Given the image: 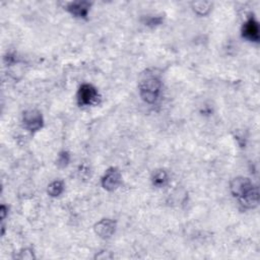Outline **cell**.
Wrapping results in <instances>:
<instances>
[{
    "label": "cell",
    "instance_id": "cell-1",
    "mask_svg": "<svg viewBox=\"0 0 260 260\" xmlns=\"http://www.w3.org/2000/svg\"><path fill=\"white\" fill-rule=\"evenodd\" d=\"M161 85V81L155 77H148L142 80L139 85V95L141 99L147 104L154 103L159 98Z\"/></svg>",
    "mask_w": 260,
    "mask_h": 260
},
{
    "label": "cell",
    "instance_id": "cell-2",
    "mask_svg": "<svg viewBox=\"0 0 260 260\" xmlns=\"http://www.w3.org/2000/svg\"><path fill=\"white\" fill-rule=\"evenodd\" d=\"M98 98V91L94 85L84 83L77 92V102L80 106H88L93 104Z\"/></svg>",
    "mask_w": 260,
    "mask_h": 260
},
{
    "label": "cell",
    "instance_id": "cell-3",
    "mask_svg": "<svg viewBox=\"0 0 260 260\" xmlns=\"http://www.w3.org/2000/svg\"><path fill=\"white\" fill-rule=\"evenodd\" d=\"M121 180L120 171L116 168H110L106 171L102 179V186L107 191H114L120 186Z\"/></svg>",
    "mask_w": 260,
    "mask_h": 260
},
{
    "label": "cell",
    "instance_id": "cell-4",
    "mask_svg": "<svg viewBox=\"0 0 260 260\" xmlns=\"http://www.w3.org/2000/svg\"><path fill=\"white\" fill-rule=\"evenodd\" d=\"M23 121L25 127L31 132H36L43 127V116L38 110H28L24 113Z\"/></svg>",
    "mask_w": 260,
    "mask_h": 260
},
{
    "label": "cell",
    "instance_id": "cell-5",
    "mask_svg": "<svg viewBox=\"0 0 260 260\" xmlns=\"http://www.w3.org/2000/svg\"><path fill=\"white\" fill-rule=\"evenodd\" d=\"M253 186L254 184L248 178H244V177H237L233 179L230 183L231 192L237 198H240Z\"/></svg>",
    "mask_w": 260,
    "mask_h": 260
},
{
    "label": "cell",
    "instance_id": "cell-6",
    "mask_svg": "<svg viewBox=\"0 0 260 260\" xmlns=\"http://www.w3.org/2000/svg\"><path fill=\"white\" fill-rule=\"evenodd\" d=\"M96 234L102 239H109L115 233L116 223L110 219H103L95 225Z\"/></svg>",
    "mask_w": 260,
    "mask_h": 260
},
{
    "label": "cell",
    "instance_id": "cell-7",
    "mask_svg": "<svg viewBox=\"0 0 260 260\" xmlns=\"http://www.w3.org/2000/svg\"><path fill=\"white\" fill-rule=\"evenodd\" d=\"M242 35L245 39L251 42H258L259 41V27L258 23L253 19H249L243 26Z\"/></svg>",
    "mask_w": 260,
    "mask_h": 260
},
{
    "label": "cell",
    "instance_id": "cell-8",
    "mask_svg": "<svg viewBox=\"0 0 260 260\" xmlns=\"http://www.w3.org/2000/svg\"><path fill=\"white\" fill-rule=\"evenodd\" d=\"M240 204L244 206L245 209H254L258 205L259 201V195H258V189L254 185L251 189H249L244 195H242L240 198H238Z\"/></svg>",
    "mask_w": 260,
    "mask_h": 260
},
{
    "label": "cell",
    "instance_id": "cell-9",
    "mask_svg": "<svg viewBox=\"0 0 260 260\" xmlns=\"http://www.w3.org/2000/svg\"><path fill=\"white\" fill-rule=\"evenodd\" d=\"M91 4L88 2H77L71 3L67 7V11L76 18H86L91 9Z\"/></svg>",
    "mask_w": 260,
    "mask_h": 260
},
{
    "label": "cell",
    "instance_id": "cell-10",
    "mask_svg": "<svg viewBox=\"0 0 260 260\" xmlns=\"http://www.w3.org/2000/svg\"><path fill=\"white\" fill-rule=\"evenodd\" d=\"M212 6H213L212 3H209V2H196L191 4V7L194 13L201 17L206 16L211 12Z\"/></svg>",
    "mask_w": 260,
    "mask_h": 260
},
{
    "label": "cell",
    "instance_id": "cell-11",
    "mask_svg": "<svg viewBox=\"0 0 260 260\" xmlns=\"http://www.w3.org/2000/svg\"><path fill=\"white\" fill-rule=\"evenodd\" d=\"M151 180H152V184L155 187H163L164 185H166V183L168 182V175L166 171L164 170L157 171L153 174Z\"/></svg>",
    "mask_w": 260,
    "mask_h": 260
},
{
    "label": "cell",
    "instance_id": "cell-12",
    "mask_svg": "<svg viewBox=\"0 0 260 260\" xmlns=\"http://www.w3.org/2000/svg\"><path fill=\"white\" fill-rule=\"evenodd\" d=\"M64 190L63 182L61 181H54L48 186V194L52 197L59 196Z\"/></svg>",
    "mask_w": 260,
    "mask_h": 260
},
{
    "label": "cell",
    "instance_id": "cell-13",
    "mask_svg": "<svg viewBox=\"0 0 260 260\" xmlns=\"http://www.w3.org/2000/svg\"><path fill=\"white\" fill-rule=\"evenodd\" d=\"M70 161V157H69V153L67 151H62L60 152V154L58 155V160H57V165L60 167V168H65L68 163Z\"/></svg>",
    "mask_w": 260,
    "mask_h": 260
},
{
    "label": "cell",
    "instance_id": "cell-14",
    "mask_svg": "<svg viewBox=\"0 0 260 260\" xmlns=\"http://www.w3.org/2000/svg\"><path fill=\"white\" fill-rule=\"evenodd\" d=\"M0 214H2V220H5L6 216H7V206L3 205L0 207Z\"/></svg>",
    "mask_w": 260,
    "mask_h": 260
}]
</instances>
